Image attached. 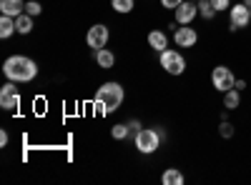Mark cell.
Wrapping results in <instances>:
<instances>
[{
    "instance_id": "cell-1",
    "label": "cell",
    "mask_w": 251,
    "mask_h": 185,
    "mask_svg": "<svg viewBox=\"0 0 251 185\" xmlns=\"http://www.w3.org/2000/svg\"><path fill=\"white\" fill-rule=\"evenodd\" d=\"M3 75L8 80H13V83H30L38 75V65L28 55H10L3 63Z\"/></svg>"
},
{
    "instance_id": "cell-2",
    "label": "cell",
    "mask_w": 251,
    "mask_h": 185,
    "mask_svg": "<svg viewBox=\"0 0 251 185\" xmlns=\"http://www.w3.org/2000/svg\"><path fill=\"white\" fill-rule=\"evenodd\" d=\"M126 98V90L121 83H103L98 90H96V100L100 103L103 108H106V113H113L121 108V103Z\"/></svg>"
},
{
    "instance_id": "cell-3",
    "label": "cell",
    "mask_w": 251,
    "mask_h": 185,
    "mask_svg": "<svg viewBox=\"0 0 251 185\" xmlns=\"http://www.w3.org/2000/svg\"><path fill=\"white\" fill-rule=\"evenodd\" d=\"M161 148V133L158 130H151V128H141L136 133V150L143 153V155H151Z\"/></svg>"
},
{
    "instance_id": "cell-4",
    "label": "cell",
    "mask_w": 251,
    "mask_h": 185,
    "mask_svg": "<svg viewBox=\"0 0 251 185\" xmlns=\"http://www.w3.org/2000/svg\"><path fill=\"white\" fill-rule=\"evenodd\" d=\"M158 63H161V68L169 73V75H183L186 73V60H183V55L178 50L166 48L161 53V58H158Z\"/></svg>"
},
{
    "instance_id": "cell-5",
    "label": "cell",
    "mask_w": 251,
    "mask_h": 185,
    "mask_svg": "<svg viewBox=\"0 0 251 185\" xmlns=\"http://www.w3.org/2000/svg\"><path fill=\"white\" fill-rule=\"evenodd\" d=\"M211 85H214L219 93H226V90H231V88L236 85V78H234V73L228 70L226 65H216L214 73H211Z\"/></svg>"
},
{
    "instance_id": "cell-6",
    "label": "cell",
    "mask_w": 251,
    "mask_h": 185,
    "mask_svg": "<svg viewBox=\"0 0 251 185\" xmlns=\"http://www.w3.org/2000/svg\"><path fill=\"white\" fill-rule=\"evenodd\" d=\"M249 23H251V13L244 3H236L228 8V25H231V30H244Z\"/></svg>"
},
{
    "instance_id": "cell-7",
    "label": "cell",
    "mask_w": 251,
    "mask_h": 185,
    "mask_svg": "<svg viewBox=\"0 0 251 185\" xmlns=\"http://www.w3.org/2000/svg\"><path fill=\"white\" fill-rule=\"evenodd\" d=\"M0 108H3V110H15V108H20V93H18V88H15L13 80L0 88Z\"/></svg>"
},
{
    "instance_id": "cell-8",
    "label": "cell",
    "mask_w": 251,
    "mask_h": 185,
    "mask_svg": "<svg viewBox=\"0 0 251 185\" xmlns=\"http://www.w3.org/2000/svg\"><path fill=\"white\" fill-rule=\"evenodd\" d=\"M86 43H88V48H93V50H100V48H106V43H108V28L106 25H93V28H88V33H86Z\"/></svg>"
},
{
    "instance_id": "cell-9",
    "label": "cell",
    "mask_w": 251,
    "mask_h": 185,
    "mask_svg": "<svg viewBox=\"0 0 251 185\" xmlns=\"http://www.w3.org/2000/svg\"><path fill=\"white\" fill-rule=\"evenodd\" d=\"M174 40H176L178 48H194V45L199 43V33H196V28L181 25V28L174 30Z\"/></svg>"
},
{
    "instance_id": "cell-10",
    "label": "cell",
    "mask_w": 251,
    "mask_h": 185,
    "mask_svg": "<svg viewBox=\"0 0 251 185\" xmlns=\"http://www.w3.org/2000/svg\"><path fill=\"white\" fill-rule=\"evenodd\" d=\"M196 15H199V5L194 3V0H183V3L176 8V23L178 25H191Z\"/></svg>"
},
{
    "instance_id": "cell-11",
    "label": "cell",
    "mask_w": 251,
    "mask_h": 185,
    "mask_svg": "<svg viewBox=\"0 0 251 185\" xmlns=\"http://www.w3.org/2000/svg\"><path fill=\"white\" fill-rule=\"evenodd\" d=\"M0 13L10 15V18H18V15L25 13V3L23 0H0Z\"/></svg>"
},
{
    "instance_id": "cell-12",
    "label": "cell",
    "mask_w": 251,
    "mask_h": 185,
    "mask_svg": "<svg viewBox=\"0 0 251 185\" xmlns=\"http://www.w3.org/2000/svg\"><path fill=\"white\" fill-rule=\"evenodd\" d=\"M149 45H151L156 53H163L166 48H169V35H166L163 30H151V33H149Z\"/></svg>"
},
{
    "instance_id": "cell-13",
    "label": "cell",
    "mask_w": 251,
    "mask_h": 185,
    "mask_svg": "<svg viewBox=\"0 0 251 185\" xmlns=\"http://www.w3.org/2000/svg\"><path fill=\"white\" fill-rule=\"evenodd\" d=\"M93 58H96L98 68H103V70H111V68L116 65V55H113L111 50H106V48H100V50H93Z\"/></svg>"
},
{
    "instance_id": "cell-14",
    "label": "cell",
    "mask_w": 251,
    "mask_h": 185,
    "mask_svg": "<svg viewBox=\"0 0 251 185\" xmlns=\"http://www.w3.org/2000/svg\"><path fill=\"white\" fill-rule=\"evenodd\" d=\"M239 105H241V90H236V88L226 90L224 93V108L226 110H236Z\"/></svg>"
},
{
    "instance_id": "cell-15",
    "label": "cell",
    "mask_w": 251,
    "mask_h": 185,
    "mask_svg": "<svg viewBox=\"0 0 251 185\" xmlns=\"http://www.w3.org/2000/svg\"><path fill=\"white\" fill-rule=\"evenodd\" d=\"M161 180H163V185H183V173L178 168H166Z\"/></svg>"
},
{
    "instance_id": "cell-16",
    "label": "cell",
    "mask_w": 251,
    "mask_h": 185,
    "mask_svg": "<svg viewBox=\"0 0 251 185\" xmlns=\"http://www.w3.org/2000/svg\"><path fill=\"white\" fill-rule=\"evenodd\" d=\"M30 30H33V15H28V13L18 15V18H15V33H20V35H28Z\"/></svg>"
},
{
    "instance_id": "cell-17",
    "label": "cell",
    "mask_w": 251,
    "mask_h": 185,
    "mask_svg": "<svg viewBox=\"0 0 251 185\" xmlns=\"http://www.w3.org/2000/svg\"><path fill=\"white\" fill-rule=\"evenodd\" d=\"M13 33H15V18H10V15H3V18H0V38H3V40H8Z\"/></svg>"
},
{
    "instance_id": "cell-18",
    "label": "cell",
    "mask_w": 251,
    "mask_h": 185,
    "mask_svg": "<svg viewBox=\"0 0 251 185\" xmlns=\"http://www.w3.org/2000/svg\"><path fill=\"white\" fill-rule=\"evenodd\" d=\"M199 15L203 18V20H211L214 15H216V8H214V3H211V0H199Z\"/></svg>"
},
{
    "instance_id": "cell-19",
    "label": "cell",
    "mask_w": 251,
    "mask_h": 185,
    "mask_svg": "<svg viewBox=\"0 0 251 185\" xmlns=\"http://www.w3.org/2000/svg\"><path fill=\"white\" fill-rule=\"evenodd\" d=\"M111 8H113L116 13L126 15V13L133 10V0H111Z\"/></svg>"
},
{
    "instance_id": "cell-20",
    "label": "cell",
    "mask_w": 251,
    "mask_h": 185,
    "mask_svg": "<svg viewBox=\"0 0 251 185\" xmlns=\"http://www.w3.org/2000/svg\"><path fill=\"white\" fill-rule=\"evenodd\" d=\"M128 133H131L128 123H126V125H123V123H118V125H113V128H111V135H113L116 140H123L126 135H128Z\"/></svg>"
},
{
    "instance_id": "cell-21",
    "label": "cell",
    "mask_w": 251,
    "mask_h": 185,
    "mask_svg": "<svg viewBox=\"0 0 251 185\" xmlns=\"http://www.w3.org/2000/svg\"><path fill=\"white\" fill-rule=\"evenodd\" d=\"M219 135L221 138H231L234 135V125L228 120H221V125H219Z\"/></svg>"
},
{
    "instance_id": "cell-22",
    "label": "cell",
    "mask_w": 251,
    "mask_h": 185,
    "mask_svg": "<svg viewBox=\"0 0 251 185\" xmlns=\"http://www.w3.org/2000/svg\"><path fill=\"white\" fill-rule=\"evenodd\" d=\"M40 10H43V5H40L38 0H30V3H25V13H28V15L35 18V15H40Z\"/></svg>"
},
{
    "instance_id": "cell-23",
    "label": "cell",
    "mask_w": 251,
    "mask_h": 185,
    "mask_svg": "<svg viewBox=\"0 0 251 185\" xmlns=\"http://www.w3.org/2000/svg\"><path fill=\"white\" fill-rule=\"evenodd\" d=\"M211 3H214L216 13H224V10H228V8H231V0H211Z\"/></svg>"
},
{
    "instance_id": "cell-24",
    "label": "cell",
    "mask_w": 251,
    "mask_h": 185,
    "mask_svg": "<svg viewBox=\"0 0 251 185\" xmlns=\"http://www.w3.org/2000/svg\"><path fill=\"white\" fill-rule=\"evenodd\" d=\"M181 3H183V0H161V5H163L166 10H176Z\"/></svg>"
},
{
    "instance_id": "cell-25",
    "label": "cell",
    "mask_w": 251,
    "mask_h": 185,
    "mask_svg": "<svg viewBox=\"0 0 251 185\" xmlns=\"http://www.w3.org/2000/svg\"><path fill=\"white\" fill-rule=\"evenodd\" d=\"M8 140H10L8 133H5V130H0V148H5V145H8Z\"/></svg>"
},
{
    "instance_id": "cell-26",
    "label": "cell",
    "mask_w": 251,
    "mask_h": 185,
    "mask_svg": "<svg viewBox=\"0 0 251 185\" xmlns=\"http://www.w3.org/2000/svg\"><path fill=\"white\" fill-rule=\"evenodd\" d=\"M128 128L138 133V130H141V123H138V120H131V123H128Z\"/></svg>"
},
{
    "instance_id": "cell-27",
    "label": "cell",
    "mask_w": 251,
    "mask_h": 185,
    "mask_svg": "<svg viewBox=\"0 0 251 185\" xmlns=\"http://www.w3.org/2000/svg\"><path fill=\"white\" fill-rule=\"evenodd\" d=\"M234 88H236V90H244V88H246V80H236Z\"/></svg>"
},
{
    "instance_id": "cell-28",
    "label": "cell",
    "mask_w": 251,
    "mask_h": 185,
    "mask_svg": "<svg viewBox=\"0 0 251 185\" xmlns=\"http://www.w3.org/2000/svg\"><path fill=\"white\" fill-rule=\"evenodd\" d=\"M244 5H246V8H251V0H244Z\"/></svg>"
},
{
    "instance_id": "cell-29",
    "label": "cell",
    "mask_w": 251,
    "mask_h": 185,
    "mask_svg": "<svg viewBox=\"0 0 251 185\" xmlns=\"http://www.w3.org/2000/svg\"><path fill=\"white\" fill-rule=\"evenodd\" d=\"M194 3H199V0H194Z\"/></svg>"
},
{
    "instance_id": "cell-30",
    "label": "cell",
    "mask_w": 251,
    "mask_h": 185,
    "mask_svg": "<svg viewBox=\"0 0 251 185\" xmlns=\"http://www.w3.org/2000/svg\"><path fill=\"white\" fill-rule=\"evenodd\" d=\"M249 13H251V8H249Z\"/></svg>"
}]
</instances>
